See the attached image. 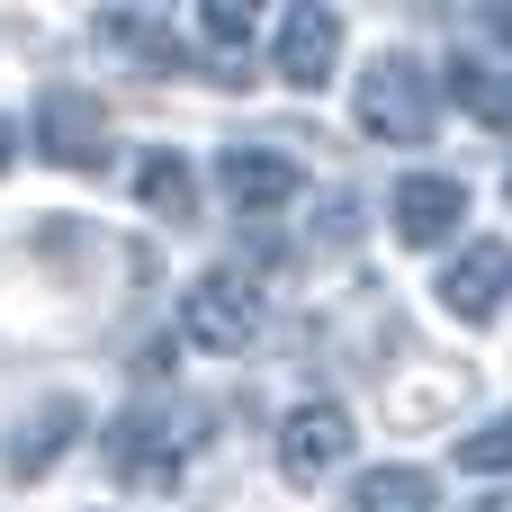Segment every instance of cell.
<instances>
[{
  "mask_svg": "<svg viewBox=\"0 0 512 512\" xmlns=\"http://www.w3.org/2000/svg\"><path fill=\"white\" fill-rule=\"evenodd\" d=\"M351 108H360V135H378V144H432V126H441V90L414 54H378L360 72Z\"/></svg>",
  "mask_w": 512,
  "mask_h": 512,
  "instance_id": "6da1fadb",
  "label": "cell"
},
{
  "mask_svg": "<svg viewBox=\"0 0 512 512\" xmlns=\"http://www.w3.org/2000/svg\"><path fill=\"white\" fill-rule=\"evenodd\" d=\"M189 450H198V423H189V414L144 405V414H117V423H108V477H117V486L171 495V486L189 477Z\"/></svg>",
  "mask_w": 512,
  "mask_h": 512,
  "instance_id": "7a4b0ae2",
  "label": "cell"
},
{
  "mask_svg": "<svg viewBox=\"0 0 512 512\" xmlns=\"http://www.w3.org/2000/svg\"><path fill=\"white\" fill-rule=\"evenodd\" d=\"M180 333H189L198 351H216V360L252 351V333H261V288H252L243 270H207V279L180 297Z\"/></svg>",
  "mask_w": 512,
  "mask_h": 512,
  "instance_id": "3957f363",
  "label": "cell"
},
{
  "mask_svg": "<svg viewBox=\"0 0 512 512\" xmlns=\"http://www.w3.org/2000/svg\"><path fill=\"white\" fill-rule=\"evenodd\" d=\"M351 414L333 405V396H306V405H288V423H279V477L288 486H324L342 459H351Z\"/></svg>",
  "mask_w": 512,
  "mask_h": 512,
  "instance_id": "277c9868",
  "label": "cell"
},
{
  "mask_svg": "<svg viewBox=\"0 0 512 512\" xmlns=\"http://www.w3.org/2000/svg\"><path fill=\"white\" fill-rule=\"evenodd\" d=\"M36 144H45V162H63V171H99V162H108V108H99L90 90L54 81V90L36 99Z\"/></svg>",
  "mask_w": 512,
  "mask_h": 512,
  "instance_id": "5b68a950",
  "label": "cell"
},
{
  "mask_svg": "<svg viewBox=\"0 0 512 512\" xmlns=\"http://www.w3.org/2000/svg\"><path fill=\"white\" fill-rule=\"evenodd\" d=\"M333 63H342V18H333L324 0H297V9L279 18V36H270V72H279L288 90H324Z\"/></svg>",
  "mask_w": 512,
  "mask_h": 512,
  "instance_id": "8992f818",
  "label": "cell"
},
{
  "mask_svg": "<svg viewBox=\"0 0 512 512\" xmlns=\"http://www.w3.org/2000/svg\"><path fill=\"white\" fill-rule=\"evenodd\" d=\"M459 216H468V189H459L450 171H405V180H396V198H387V234H396L405 252L450 243V234H459Z\"/></svg>",
  "mask_w": 512,
  "mask_h": 512,
  "instance_id": "52a82bcc",
  "label": "cell"
},
{
  "mask_svg": "<svg viewBox=\"0 0 512 512\" xmlns=\"http://www.w3.org/2000/svg\"><path fill=\"white\" fill-rule=\"evenodd\" d=\"M216 180H225L234 216H279V207L306 189V180H297V162H288V153H261V144H234Z\"/></svg>",
  "mask_w": 512,
  "mask_h": 512,
  "instance_id": "ba28073f",
  "label": "cell"
},
{
  "mask_svg": "<svg viewBox=\"0 0 512 512\" xmlns=\"http://www.w3.org/2000/svg\"><path fill=\"white\" fill-rule=\"evenodd\" d=\"M504 288H512V252L504 243H477V252H459V261L441 270V306H450L459 324H486V315L504 306Z\"/></svg>",
  "mask_w": 512,
  "mask_h": 512,
  "instance_id": "9c48e42d",
  "label": "cell"
},
{
  "mask_svg": "<svg viewBox=\"0 0 512 512\" xmlns=\"http://www.w3.org/2000/svg\"><path fill=\"white\" fill-rule=\"evenodd\" d=\"M450 99H459L477 126H512V63L459 45V54H450Z\"/></svg>",
  "mask_w": 512,
  "mask_h": 512,
  "instance_id": "30bf717a",
  "label": "cell"
},
{
  "mask_svg": "<svg viewBox=\"0 0 512 512\" xmlns=\"http://www.w3.org/2000/svg\"><path fill=\"white\" fill-rule=\"evenodd\" d=\"M72 432H81V396H54L45 414H27V432L9 441V477L27 486V477H45L63 450H72Z\"/></svg>",
  "mask_w": 512,
  "mask_h": 512,
  "instance_id": "8fae6325",
  "label": "cell"
},
{
  "mask_svg": "<svg viewBox=\"0 0 512 512\" xmlns=\"http://www.w3.org/2000/svg\"><path fill=\"white\" fill-rule=\"evenodd\" d=\"M351 512H441V477L432 468H360L351 477Z\"/></svg>",
  "mask_w": 512,
  "mask_h": 512,
  "instance_id": "7c38bea8",
  "label": "cell"
},
{
  "mask_svg": "<svg viewBox=\"0 0 512 512\" xmlns=\"http://www.w3.org/2000/svg\"><path fill=\"white\" fill-rule=\"evenodd\" d=\"M135 198H144L153 216L189 225V216H198V171H189L180 153H144V162H135Z\"/></svg>",
  "mask_w": 512,
  "mask_h": 512,
  "instance_id": "4fadbf2b",
  "label": "cell"
},
{
  "mask_svg": "<svg viewBox=\"0 0 512 512\" xmlns=\"http://www.w3.org/2000/svg\"><path fill=\"white\" fill-rule=\"evenodd\" d=\"M99 36H108V45H126V54H144L153 72H180V63H189V45H180L171 27L135 18V9H108V18H99Z\"/></svg>",
  "mask_w": 512,
  "mask_h": 512,
  "instance_id": "5bb4252c",
  "label": "cell"
},
{
  "mask_svg": "<svg viewBox=\"0 0 512 512\" xmlns=\"http://www.w3.org/2000/svg\"><path fill=\"white\" fill-rule=\"evenodd\" d=\"M252 27H261V18L234 9V0H207V9H198V36L216 45V81H243V45H252Z\"/></svg>",
  "mask_w": 512,
  "mask_h": 512,
  "instance_id": "9a60e30c",
  "label": "cell"
},
{
  "mask_svg": "<svg viewBox=\"0 0 512 512\" xmlns=\"http://www.w3.org/2000/svg\"><path fill=\"white\" fill-rule=\"evenodd\" d=\"M468 477H512V414H495L486 432H459V450H450Z\"/></svg>",
  "mask_w": 512,
  "mask_h": 512,
  "instance_id": "2e32d148",
  "label": "cell"
},
{
  "mask_svg": "<svg viewBox=\"0 0 512 512\" xmlns=\"http://www.w3.org/2000/svg\"><path fill=\"white\" fill-rule=\"evenodd\" d=\"M9 162H18V126L0 117V171H9Z\"/></svg>",
  "mask_w": 512,
  "mask_h": 512,
  "instance_id": "e0dca14e",
  "label": "cell"
},
{
  "mask_svg": "<svg viewBox=\"0 0 512 512\" xmlns=\"http://www.w3.org/2000/svg\"><path fill=\"white\" fill-rule=\"evenodd\" d=\"M486 512H512V495H504V504H486Z\"/></svg>",
  "mask_w": 512,
  "mask_h": 512,
  "instance_id": "ac0fdd59",
  "label": "cell"
},
{
  "mask_svg": "<svg viewBox=\"0 0 512 512\" xmlns=\"http://www.w3.org/2000/svg\"><path fill=\"white\" fill-rule=\"evenodd\" d=\"M504 189H512V180H504Z\"/></svg>",
  "mask_w": 512,
  "mask_h": 512,
  "instance_id": "d6986e66",
  "label": "cell"
}]
</instances>
